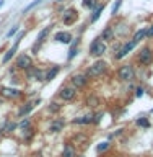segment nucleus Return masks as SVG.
Here are the masks:
<instances>
[{"label":"nucleus","mask_w":153,"mask_h":157,"mask_svg":"<svg viewBox=\"0 0 153 157\" xmlns=\"http://www.w3.org/2000/svg\"><path fill=\"white\" fill-rule=\"evenodd\" d=\"M117 77L121 78L122 82H132L135 78V69L132 64H126L122 66L119 71H117Z\"/></svg>","instance_id":"1"},{"label":"nucleus","mask_w":153,"mask_h":157,"mask_svg":"<svg viewBox=\"0 0 153 157\" xmlns=\"http://www.w3.org/2000/svg\"><path fill=\"white\" fill-rule=\"evenodd\" d=\"M106 67H107V64L104 61H96V62H93L90 69L86 71V77L90 78V77H100L103 75V74L106 72Z\"/></svg>","instance_id":"2"},{"label":"nucleus","mask_w":153,"mask_h":157,"mask_svg":"<svg viewBox=\"0 0 153 157\" xmlns=\"http://www.w3.org/2000/svg\"><path fill=\"white\" fill-rule=\"evenodd\" d=\"M106 43L104 41H101V38H96L95 41H93L91 44H90V54L93 57H100V56H103V54L106 52Z\"/></svg>","instance_id":"3"},{"label":"nucleus","mask_w":153,"mask_h":157,"mask_svg":"<svg viewBox=\"0 0 153 157\" xmlns=\"http://www.w3.org/2000/svg\"><path fill=\"white\" fill-rule=\"evenodd\" d=\"M15 66H16V69L29 71V69L33 67V59H31V56H28V54H20L16 57V61H15Z\"/></svg>","instance_id":"4"},{"label":"nucleus","mask_w":153,"mask_h":157,"mask_svg":"<svg viewBox=\"0 0 153 157\" xmlns=\"http://www.w3.org/2000/svg\"><path fill=\"white\" fill-rule=\"evenodd\" d=\"M139 62L142 64V66H150V64L153 62V52L150 48H142L140 52H139Z\"/></svg>","instance_id":"5"},{"label":"nucleus","mask_w":153,"mask_h":157,"mask_svg":"<svg viewBox=\"0 0 153 157\" xmlns=\"http://www.w3.org/2000/svg\"><path fill=\"white\" fill-rule=\"evenodd\" d=\"M135 46H137V43L134 41V39L127 41V43L124 44V46H121V49H119V51H117V52L114 54V59H116V61H119V59L126 57L127 54H129V52H130V51H132V49H134Z\"/></svg>","instance_id":"6"},{"label":"nucleus","mask_w":153,"mask_h":157,"mask_svg":"<svg viewBox=\"0 0 153 157\" xmlns=\"http://www.w3.org/2000/svg\"><path fill=\"white\" fill-rule=\"evenodd\" d=\"M78 20V12L75 8H67L65 12H64V15H62V23L64 25H73Z\"/></svg>","instance_id":"7"},{"label":"nucleus","mask_w":153,"mask_h":157,"mask_svg":"<svg viewBox=\"0 0 153 157\" xmlns=\"http://www.w3.org/2000/svg\"><path fill=\"white\" fill-rule=\"evenodd\" d=\"M59 95H60V98L64 101H72L77 95V88L75 87H62Z\"/></svg>","instance_id":"8"},{"label":"nucleus","mask_w":153,"mask_h":157,"mask_svg":"<svg viewBox=\"0 0 153 157\" xmlns=\"http://www.w3.org/2000/svg\"><path fill=\"white\" fill-rule=\"evenodd\" d=\"M72 83L75 88H83L88 83V77L86 74H75V75L72 77Z\"/></svg>","instance_id":"9"},{"label":"nucleus","mask_w":153,"mask_h":157,"mask_svg":"<svg viewBox=\"0 0 153 157\" xmlns=\"http://www.w3.org/2000/svg\"><path fill=\"white\" fill-rule=\"evenodd\" d=\"M0 93H2V97H5V98H18V97H21V92H20L18 88H13V87H3Z\"/></svg>","instance_id":"10"},{"label":"nucleus","mask_w":153,"mask_h":157,"mask_svg":"<svg viewBox=\"0 0 153 157\" xmlns=\"http://www.w3.org/2000/svg\"><path fill=\"white\" fill-rule=\"evenodd\" d=\"M51 28H52V26H46V28H42L41 31H39L38 38H36V44H34V48H33L34 51H36V49H39V46L44 43V39H46V36L49 34V31H51Z\"/></svg>","instance_id":"11"},{"label":"nucleus","mask_w":153,"mask_h":157,"mask_svg":"<svg viewBox=\"0 0 153 157\" xmlns=\"http://www.w3.org/2000/svg\"><path fill=\"white\" fill-rule=\"evenodd\" d=\"M57 43H64V44H70L72 43V34L68 31H59L56 33V36H54Z\"/></svg>","instance_id":"12"},{"label":"nucleus","mask_w":153,"mask_h":157,"mask_svg":"<svg viewBox=\"0 0 153 157\" xmlns=\"http://www.w3.org/2000/svg\"><path fill=\"white\" fill-rule=\"evenodd\" d=\"M64 126H65V121L60 120V118H57V120H54L51 124H49V131L51 132H60L64 129Z\"/></svg>","instance_id":"13"},{"label":"nucleus","mask_w":153,"mask_h":157,"mask_svg":"<svg viewBox=\"0 0 153 157\" xmlns=\"http://www.w3.org/2000/svg\"><path fill=\"white\" fill-rule=\"evenodd\" d=\"M28 77L41 82V80H44V78H46V72H42V71H39V69L31 67V69H29V72H28Z\"/></svg>","instance_id":"14"},{"label":"nucleus","mask_w":153,"mask_h":157,"mask_svg":"<svg viewBox=\"0 0 153 157\" xmlns=\"http://www.w3.org/2000/svg\"><path fill=\"white\" fill-rule=\"evenodd\" d=\"M34 108V101H26L24 105H21L20 106V110H18V116L20 118H23V116H26L29 111H31Z\"/></svg>","instance_id":"15"},{"label":"nucleus","mask_w":153,"mask_h":157,"mask_svg":"<svg viewBox=\"0 0 153 157\" xmlns=\"http://www.w3.org/2000/svg\"><path fill=\"white\" fill-rule=\"evenodd\" d=\"M91 123H93V113L85 115V116H80V118H75V120H73V124H91Z\"/></svg>","instance_id":"16"},{"label":"nucleus","mask_w":153,"mask_h":157,"mask_svg":"<svg viewBox=\"0 0 153 157\" xmlns=\"http://www.w3.org/2000/svg\"><path fill=\"white\" fill-rule=\"evenodd\" d=\"M112 39H114V31L111 26H106L101 33V41H112Z\"/></svg>","instance_id":"17"},{"label":"nucleus","mask_w":153,"mask_h":157,"mask_svg":"<svg viewBox=\"0 0 153 157\" xmlns=\"http://www.w3.org/2000/svg\"><path fill=\"white\" fill-rule=\"evenodd\" d=\"M62 157H77V151H75V147H73V144H65L64 146Z\"/></svg>","instance_id":"18"},{"label":"nucleus","mask_w":153,"mask_h":157,"mask_svg":"<svg viewBox=\"0 0 153 157\" xmlns=\"http://www.w3.org/2000/svg\"><path fill=\"white\" fill-rule=\"evenodd\" d=\"M16 49H18V44H13V48H10L8 51H7V54L3 56V59H2V64H7V62H10V59H12V57L15 56Z\"/></svg>","instance_id":"19"},{"label":"nucleus","mask_w":153,"mask_h":157,"mask_svg":"<svg viewBox=\"0 0 153 157\" xmlns=\"http://www.w3.org/2000/svg\"><path fill=\"white\" fill-rule=\"evenodd\" d=\"M103 10H104V3H103V5H98V7H96L95 10H93V15H91V18H90V21H91V23H95L96 20L101 17Z\"/></svg>","instance_id":"20"},{"label":"nucleus","mask_w":153,"mask_h":157,"mask_svg":"<svg viewBox=\"0 0 153 157\" xmlns=\"http://www.w3.org/2000/svg\"><path fill=\"white\" fill-rule=\"evenodd\" d=\"M59 71H60V69H59L57 66H54L52 69H49V71L46 72V78H44V80H47V82L54 80V78H56V75L59 74Z\"/></svg>","instance_id":"21"},{"label":"nucleus","mask_w":153,"mask_h":157,"mask_svg":"<svg viewBox=\"0 0 153 157\" xmlns=\"http://www.w3.org/2000/svg\"><path fill=\"white\" fill-rule=\"evenodd\" d=\"M145 38H147V28H142V29H139V31L134 34V38H132V39H134L135 43H140L142 39H145Z\"/></svg>","instance_id":"22"},{"label":"nucleus","mask_w":153,"mask_h":157,"mask_svg":"<svg viewBox=\"0 0 153 157\" xmlns=\"http://www.w3.org/2000/svg\"><path fill=\"white\" fill-rule=\"evenodd\" d=\"M15 128H16V124H15V123H12V121H7L5 123V126L2 128V132H13L15 131Z\"/></svg>","instance_id":"23"},{"label":"nucleus","mask_w":153,"mask_h":157,"mask_svg":"<svg viewBox=\"0 0 153 157\" xmlns=\"http://www.w3.org/2000/svg\"><path fill=\"white\" fill-rule=\"evenodd\" d=\"M77 44H78V39H77V41L72 44L70 51H68V59H70V61H72V59H73V57H75L77 54H78V48H77Z\"/></svg>","instance_id":"24"},{"label":"nucleus","mask_w":153,"mask_h":157,"mask_svg":"<svg viewBox=\"0 0 153 157\" xmlns=\"http://www.w3.org/2000/svg\"><path fill=\"white\" fill-rule=\"evenodd\" d=\"M107 149H109V142H101V144H98L96 152H98V154H101V152H106Z\"/></svg>","instance_id":"25"},{"label":"nucleus","mask_w":153,"mask_h":157,"mask_svg":"<svg viewBox=\"0 0 153 157\" xmlns=\"http://www.w3.org/2000/svg\"><path fill=\"white\" fill-rule=\"evenodd\" d=\"M83 7L93 10V8H96L98 5H96V0H83Z\"/></svg>","instance_id":"26"},{"label":"nucleus","mask_w":153,"mask_h":157,"mask_svg":"<svg viewBox=\"0 0 153 157\" xmlns=\"http://www.w3.org/2000/svg\"><path fill=\"white\" fill-rule=\"evenodd\" d=\"M86 103H88V106H98V105H100V98L90 97V98L86 100Z\"/></svg>","instance_id":"27"},{"label":"nucleus","mask_w":153,"mask_h":157,"mask_svg":"<svg viewBox=\"0 0 153 157\" xmlns=\"http://www.w3.org/2000/svg\"><path fill=\"white\" fill-rule=\"evenodd\" d=\"M121 5H122V0H116V3L112 5V10H111V15H116L117 12H119V8H121Z\"/></svg>","instance_id":"28"},{"label":"nucleus","mask_w":153,"mask_h":157,"mask_svg":"<svg viewBox=\"0 0 153 157\" xmlns=\"http://www.w3.org/2000/svg\"><path fill=\"white\" fill-rule=\"evenodd\" d=\"M41 2H42V0H34V2H33V3H29V5H28V7H26V8H24V10H23V13H28V12H29V10H31V8H34V7H36V5H39V3H41Z\"/></svg>","instance_id":"29"},{"label":"nucleus","mask_w":153,"mask_h":157,"mask_svg":"<svg viewBox=\"0 0 153 157\" xmlns=\"http://www.w3.org/2000/svg\"><path fill=\"white\" fill-rule=\"evenodd\" d=\"M137 124H139V126H144V128H148L150 123H148V120H147V118H139V120H137Z\"/></svg>","instance_id":"30"},{"label":"nucleus","mask_w":153,"mask_h":157,"mask_svg":"<svg viewBox=\"0 0 153 157\" xmlns=\"http://www.w3.org/2000/svg\"><path fill=\"white\" fill-rule=\"evenodd\" d=\"M59 110H60V105H59V103H51V106H49V111L57 113Z\"/></svg>","instance_id":"31"},{"label":"nucleus","mask_w":153,"mask_h":157,"mask_svg":"<svg viewBox=\"0 0 153 157\" xmlns=\"http://www.w3.org/2000/svg\"><path fill=\"white\" fill-rule=\"evenodd\" d=\"M20 128H21L23 131H26V129H29V120H23L21 123H20Z\"/></svg>","instance_id":"32"},{"label":"nucleus","mask_w":153,"mask_h":157,"mask_svg":"<svg viewBox=\"0 0 153 157\" xmlns=\"http://www.w3.org/2000/svg\"><path fill=\"white\" fill-rule=\"evenodd\" d=\"M18 29H20V26H13V28H12V29H10V31L7 33V38H12V36H15Z\"/></svg>","instance_id":"33"},{"label":"nucleus","mask_w":153,"mask_h":157,"mask_svg":"<svg viewBox=\"0 0 153 157\" xmlns=\"http://www.w3.org/2000/svg\"><path fill=\"white\" fill-rule=\"evenodd\" d=\"M147 38H153V25L147 28Z\"/></svg>","instance_id":"34"},{"label":"nucleus","mask_w":153,"mask_h":157,"mask_svg":"<svg viewBox=\"0 0 153 157\" xmlns=\"http://www.w3.org/2000/svg\"><path fill=\"white\" fill-rule=\"evenodd\" d=\"M144 93H145V90H144L142 87H139V88L135 90V97H144Z\"/></svg>","instance_id":"35"},{"label":"nucleus","mask_w":153,"mask_h":157,"mask_svg":"<svg viewBox=\"0 0 153 157\" xmlns=\"http://www.w3.org/2000/svg\"><path fill=\"white\" fill-rule=\"evenodd\" d=\"M3 3H5V2H3V0H0V8H2V7H3Z\"/></svg>","instance_id":"36"},{"label":"nucleus","mask_w":153,"mask_h":157,"mask_svg":"<svg viewBox=\"0 0 153 157\" xmlns=\"http://www.w3.org/2000/svg\"><path fill=\"white\" fill-rule=\"evenodd\" d=\"M57 2H62V0H57Z\"/></svg>","instance_id":"37"}]
</instances>
